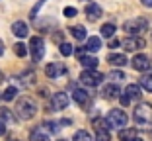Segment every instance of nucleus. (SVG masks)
<instances>
[{"mask_svg":"<svg viewBox=\"0 0 152 141\" xmlns=\"http://www.w3.org/2000/svg\"><path fill=\"white\" fill-rule=\"evenodd\" d=\"M16 114H18L20 120H31L37 114V104L29 96H22L16 102Z\"/></svg>","mask_w":152,"mask_h":141,"instance_id":"1","label":"nucleus"},{"mask_svg":"<svg viewBox=\"0 0 152 141\" xmlns=\"http://www.w3.org/2000/svg\"><path fill=\"white\" fill-rule=\"evenodd\" d=\"M133 120L142 128H152V104H148V102L139 104L133 112Z\"/></svg>","mask_w":152,"mask_h":141,"instance_id":"2","label":"nucleus"},{"mask_svg":"<svg viewBox=\"0 0 152 141\" xmlns=\"http://www.w3.org/2000/svg\"><path fill=\"white\" fill-rule=\"evenodd\" d=\"M148 26H150V22H148L146 18H142V16H137L134 20H127V22L123 24V30H125L129 35H139L140 32H146Z\"/></svg>","mask_w":152,"mask_h":141,"instance_id":"3","label":"nucleus"},{"mask_svg":"<svg viewBox=\"0 0 152 141\" xmlns=\"http://www.w3.org/2000/svg\"><path fill=\"white\" fill-rule=\"evenodd\" d=\"M127 120H129V118H127V114L123 112V110H109L105 122H107V125L113 128V129H125Z\"/></svg>","mask_w":152,"mask_h":141,"instance_id":"4","label":"nucleus"},{"mask_svg":"<svg viewBox=\"0 0 152 141\" xmlns=\"http://www.w3.org/2000/svg\"><path fill=\"white\" fill-rule=\"evenodd\" d=\"M29 51H31V59L33 63H39L45 55V41L41 39L39 35H33L29 39Z\"/></svg>","mask_w":152,"mask_h":141,"instance_id":"5","label":"nucleus"},{"mask_svg":"<svg viewBox=\"0 0 152 141\" xmlns=\"http://www.w3.org/2000/svg\"><path fill=\"white\" fill-rule=\"evenodd\" d=\"M80 80L82 84H86V86H98V84H102L103 80V75L98 73V71H82L80 73Z\"/></svg>","mask_w":152,"mask_h":141,"instance_id":"6","label":"nucleus"},{"mask_svg":"<svg viewBox=\"0 0 152 141\" xmlns=\"http://www.w3.org/2000/svg\"><path fill=\"white\" fill-rule=\"evenodd\" d=\"M68 102H70L68 94H64V92H55V94L51 96V110H53V112H61V110H64L68 106Z\"/></svg>","mask_w":152,"mask_h":141,"instance_id":"7","label":"nucleus"},{"mask_svg":"<svg viewBox=\"0 0 152 141\" xmlns=\"http://www.w3.org/2000/svg\"><path fill=\"white\" fill-rule=\"evenodd\" d=\"M131 65H133L134 71H140V73H146V71H150V67H152L150 59H148L146 55H134L133 61H131Z\"/></svg>","mask_w":152,"mask_h":141,"instance_id":"8","label":"nucleus"},{"mask_svg":"<svg viewBox=\"0 0 152 141\" xmlns=\"http://www.w3.org/2000/svg\"><path fill=\"white\" fill-rule=\"evenodd\" d=\"M64 73H66V67H64L63 63H49L45 67L47 78H58V77H63Z\"/></svg>","mask_w":152,"mask_h":141,"instance_id":"9","label":"nucleus"},{"mask_svg":"<svg viewBox=\"0 0 152 141\" xmlns=\"http://www.w3.org/2000/svg\"><path fill=\"white\" fill-rule=\"evenodd\" d=\"M121 45H125L127 51H137L144 47V39H140V37H127V39L121 41Z\"/></svg>","mask_w":152,"mask_h":141,"instance_id":"10","label":"nucleus"},{"mask_svg":"<svg viewBox=\"0 0 152 141\" xmlns=\"http://www.w3.org/2000/svg\"><path fill=\"white\" fill-rule=\"evenodd\" d=\"M12 33L16 37H27V33H29V27H27L26 22H22V20H16V22L12 24Z\"/></svg>","mask_w":152,"mask_h":141,"instance_id":"11","label":"nucleus"},{"mask_svg":"<svg viewBox=\"0 0 152 141\" xmlns=\"http://www.w3.org/2000/svg\"><path fill=\"white\" fill-rule=\"evenodd\" d=\"M84 12H86V16H88L92 22H94V20H98L99 16H102V8H99L96 2H88V4L84 6Z\"/></svg>","mask_w":152,"mask_h":141,"instance_id":"12","label":"nucleus"},{"mask_svg":"<svg viewBox=\"0 0 152 141\" xmlns=\"http://www.w3.org/2000/svg\"><path fill=\"white\" fill-rule=\"evenodd\" d=\"M107 63L111 65V67H125L129 61H127V57L123 53H109L107 55Z\"/></svg>","mask_w":152,"mask_h":141,"instance_id":"13","label":"nucleus"},{"mask_svg":"<svg viewBox=\"0 0 152 141\" xmlns=\"http://www.w3.org/2000/svg\"><path fill=\"white\" fill-rule=\"evenodd\" d=\"M99 49H102V37H98V35L88 37V41H86V51L96 53V51H99Z\"/></svg>","mask_w":152,"mask_h":141,"instance_id":"14","label":"nucleus"},{"mask_svg":"<svg viewBox=\"0 0 152 141\" xmlns=\"http://www.w3.org/2000/svg\"><path fill=\"white\" fill-rule=\"evenodd\" d=\"M125 96L129 98V100H139L140 96H142L140 86H139V84H129V86L125 88Z\"/></svg>","mask_w":152,"mask_h":141,"instance_id":"15","label":"nucleus"},{"mask_svg":"<svg viewBox=\"0 0 152 141\" xmlns=\"http://www.w3.org/2000/svg\"><path fill=\"white\" fill-rule=\"evenodd\" d=\"M72 98H74V100L78 102L80 106H86V102H88V92L82 90V88L72 86Z\"/></svg>","mask_w":152,"mask_h":141,"instance_id":"16","label":"nucleus"},{"mask_svg":"<svg viewBox=\"0 0 152 141\" xmlns=\"http://www.w3.org/2000/svg\"><path fill=\"white\" fill-rule=\"evenodd\" d=\"M102 94H103V98H117V96L121 94V90H119V86H117L115 82H113V84H107V86L102 88Z\"/></svg>","mask_w":152,"mask_h":141,"instance_id":"17","label":"nucleus"},{"mask_svg":"<svg viewBox=\"0 0 152 141\" xmlns=\"http://www.w3.org/2000/svg\"><path fill=\"white\" fill-rule=\"evenodd\" d=\"M0 122H2V123H16V116L12 114V110H10V108L2 106V108H0Z\"/></svg>","mask_w":152,"mask_h":141,"instance_id":"18","label":"nucleus"},{"mask_svg":"<svg viewBox=\"0 0 152 141\" xmlns=\"http://www.w3.org/2000/svg\"><path fill=\"white\" fill-rule=\"evenodd\" d=\"M80 63H82V67H84L86 71H96V67H98L99 61L96 59V57H86L84 55V57L80 59Z\"/></svg>","mask_w":152,"mask_h":141,"instance_id":"19","label":"nucleus"},{"mask_svg":"<svg viewBox=\"0 0 152 141\" xmlns=\"http://www.w3.org/2000/svg\"><path fill=\"white\" fill-rule=\"evenodd\" d=\"M29 141H49V135L43 131V128H35L29 133Z\"/></svg>","mask_w":152,"mask_h":141,"instance_id":"20","label":"nucleus"},{"mask_svg":"<svg viewBox=\"0 0 152 141\" xmlns=\"http://www.w3.org/2000/svg\"><path fill=\"white\" fill-rule=\"evenodd\" d=\"M70 33H72V37H74V39H78V41L86 39V27L84 26H74V27H70Z\"/></svg>","mask_w":152,"mask_h":141,"instance_id":"21","label":"nucleus"},{"mask_svg":"<svg viewBox=\"0 0 152 141\" xmlns=\"http://www.w3.org/2000/svg\"><path fill=\"white\" fill-rule=\"evenodd\" d=\"M96 141H111L109 129H105V128H98V125H96Z\"/></svg>","mask_w":152,"mask_h":141,"instance_id":"22","label":"nucleus"},{"mask_svg":"<svg viewBox=\"0 0 152 141\" xmlns=\"http://www.w3.org/2000/svg\"><path fill=\"white\" fill-rule=\"evenodd\" d=\"M134 137H137V131H134L133 128H129V129H119V139L121 141H133Z\"/></svg>","mask_w":152,"mask_h":141,"instance_id":"23","label":"nucleus"},{"mask_svg":"<svg viewBox=\"0 0 152 141\" xmlns=\"http://www.w3.org/2000/svg\"><path fill=\"white\" fill-rule=\"evenodd\" d=\"M99 32H102V37H113V33H115L117 30H115L113 24H103Z\"/></svg>","mask_w":152,"mask_h":141,"instance_id":"24","label":"nucleus"},{"mask_svg":"<svg viewBox=\"0 0 152 141\" xmlns=\"http://www.w3.org/2000/svg\"><path fill=\"white\" fill-rule=\"evenodd\" d=\"M16 94H18V88H16V86H8L0 96H2L6 102H10V100H14V98H16Z\"/></svg>","mask_w":152,"mask_h":141,"instance_id":"25","label":"nucleus"},{"mask_svg":"<svg viewBox=\"0 0 152 141\" xmlns=\"http://www.w3.org/2000/svg\"><path fill=\"white\" fill-rule=\"evenodd\" d=\"M140 88L152 92V75H142L140 77Z\"/></svg>","mask_w":152,"mask_h":141,"instance_id":"26","label":"nucleus"},{"mask_svg":"<svg viewBox=\"0 0 152 141\" xmlns=\"http://www.w3.org/2000/svg\"><path fill=\"white\" fill-rule=\"evenodd\" d=\"M72 141H92V135H90L86 129H78L72 137Z\"/></svg>","mask_w":152,"mask_h":141,"instance_id":"27","label":"nucleus"},{"mask_svg":"<svg viewBox=\"0 0 152 141\" xmlns=\"http://www.w3.org/2000/svg\"><path fill=\"white\" fill-rule=\"evenodd\" d=\"M58 51H61V55H63V57H70L72 53H74V47L70 45V43H61V47H58Z\"/></svg>","mask_w":152,"mask_h":141,"instance_id":"28","label":"nucleus"},{"mask_svg":"<svg viewBox=\"0 0 152 141\" xmlns=\"http://www.w3.org/2000/svg\"><path fill=\"white\" fill-rule=\"evenodd\" d=\"M14 53L18 55V57H26V55H27V45H23V43H16V45H14Z\"/></svg>","mask_w":152,"mask_h":141,"instance_id":"29","label":"nucleus"},{"mask_svg":"<svg viewBox=\"0 0 152 141\" xmlns=\"http://www.w3.org/2000/svg\"><path fill=\"white\" fill-rule=\"evenodd\" d=\"M45 2H47V0H39V2H37V4L33 6V8H31V12H29V18H31V20H35V18H37V12L41 10V6H43Z\"/></svg>","mask_w":152,"mask_h":141,"instance_id":"30","label":"nucleus"},{"mask_svg":"<svg viewBox=\"0 0 152 141\" xmlns=\"http://www.w3.org/2000/svg\"><path fill=\"white\" fill-rule=\"evenodd\" d=\"M109 78H111V80L117 84L119 80H123V78H125V75L121 73V71H111V73H109Z\"/></svg>","mask_w":152,"mask_h":141,"instance_id":"31","label":"nucleus"},{"mask_svg":"<svg viewBox=\"0 0 152 141\" xmlns=\"http://www.w3.org/2000/svg\"><path fill=\"white\" fill-rule=\"evenodd\" d=\"M43 125H45V129H49L51 133H57L58 131V123H55V122H45Z\"/></svg>","mask_w":152,"mask_h":141,"instance_id":"32","label":"nucleus"},{"mask_svg":"<svg viewBox=\"0 0 152 141\" xmlns=\"http://www.w3.org/2000/svg\"><path fill=\"white\" fill-rule=\"evenodd\" d=\"M63 14H64V16H66V18H74L76 14H78V10H76V8H72V6H66Z\"/></svg>","mask_w":152,"mask_h":141,"instance_id":"33","label":"nucleus"},{"mask_svg":"<svg viewBox=\"0 0 152 141\" xmlns=\"http://www.w3.org/2000/svg\"><path fill=\"white\" fill-rule=\"evenodd\" d=\"M53 41H57V43H63V32L53 33Z\"/></svg>","mask_w":152,"mask_h":141,"instance_id":"34","label":"nucleus"},{"mask_svg":"<svg viewBox=\"0 0 152 141\" xmlns=\"http://www.w3.org/2000/svg\"><path fill=\"white\" fill-rule=\"evenodd\" d=\"M74 53H76V55H78V57L82 59V57L86 55V47H78V49H74Z\"/></svg>","mask_w":152,"mask_h":141,"instance_id":"35","label":"nucleus"},{"mask_svg":"<svg viewBox=\"0 0 152 141\" xmlns=\"http://www.w3.org/2000/svg\"><path fill=\"white\" fill-rule=\"evenodd\" d=\"M119 45H121V39H111V43H109V47H111V49H117Z\"/></svg>","mask_w":152,"mask_h":141,"instance_id":"36","label":"nucleus"},{"mask_svg":"<svg viewBox=\"0 0 152 141\" xmlns=\"http://www.w3.org/2000/svg\"><path fill=\"white\" fill-rule=\"evenodd\" d=\"M121 104H123V106H129V104H131V100H129V98H127L125 94L121 96Z\"/></svg>","mask_w":152,"mask_h":141,"instance_id":"37","label":"nucleus"},{"mask_svg":"<svg viewBox=\"0 0 152 141\" xmlns=\"http://www.w3.org/2000/svg\"><path fill=\"white\" fill-rule=\"evenodd\" d=\"M142 2V6H148V8H152V0H140Z\"/></svg>","mask_w":152,"mask_h":141,"instance_id":"38","label":"nucleus"},{"mask_svg":"<svg viewBox=\"0 0 152 141\" xmlns=\"http://www.w3.org/2000/svg\"><path fill=\"white\" fill-rule=\"evenodd\" d=\"M4 133H6V125L0 122V135H4Z\"/></svg>","mask_w":152,"mask_h":141,"instance_id":"39","label":"nucleus"},{"mask_svg":"<svg viewBox=\"0 0 152 141\" xmlns=\"http://www.w3.org/2000/svg\"><path fill=\"white\" fill-rule=\"evenodd\" d=\"M0 55H4V43H2V39H0Z\"/></svg>","mask_w":152,"mask_h":141,"instance_id":"40","label":"nucleus"},{"mask_svg":"<svg viewBox=\"0 0 152 141\" xmlns=\"http://www.w3.org/2000/svg\"><path fill=\"white\" fill-rule=\"evenodd\" d=\"M2 82H4V73L0 71V84H2Z\"/></svg>","mask_w":152,"mask_h":141,"instance_id":"41","label":"nucleus"},{"mask_svg":"<svg viewBox=\"0 0 152 141\" xmlns=\"http://www.w3.org/2000/svg\"><path fill=\"white\" fill-rule=\"evenodd\" d=\"M133 141H142V139H140V137H134V139Z\"/></svg>","mask_w":152,"mask_h":141,"instance_id":"42","label":"nucleus"},{"mask_svg":"<svg viewBox=\"0 0 152 141\" xmlns=\"http://www.w3.org/2000/svg\"><path fill=\"white\" fill-rule=\"evenodd\" d=\"M10 141H18V139H10Z\"/></svg>","mask_w":152,"mask_h":141,"instance_id":"43","label":"nucleus"},{"mask_svg":"<svg viewBox=\"0 0 152 141\" xmlns=\"http://www.w3.org/2000/svg\"><path fill=\"white\" fill-rule=\"evenodd\" d=\"M58 141H66V139H58Z\"/></svg>","mask_w":152,"mask_h":141,"instance_id":"44","label":"nucleus"},{"mask_svg":"<svg viewBox=\"0 0 152 141\" xmlns=\"http://www.w3.org/2000/svg\"><path fill=\"white\" fill-rule=\"evenodd\" d=\"M0 98H2V96H0Z\"/></svg>","mask_w":152,"mask_h":141,"instance_id":"45","label":"nucleus"}]
</instances>
